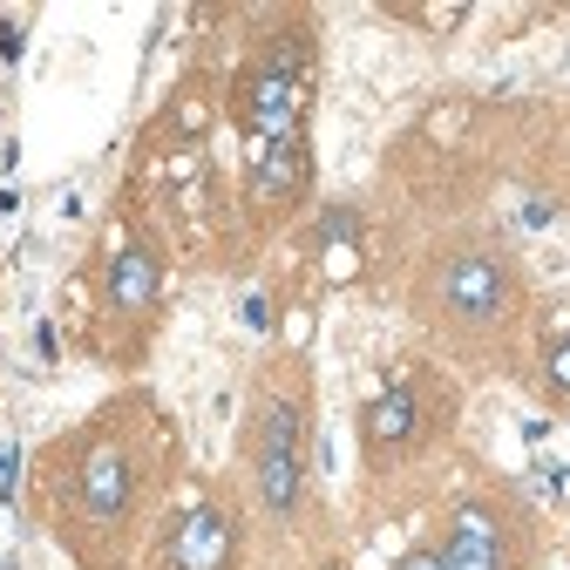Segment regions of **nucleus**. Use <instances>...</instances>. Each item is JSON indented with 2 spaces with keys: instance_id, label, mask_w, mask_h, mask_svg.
I'll list each match as a JSON object with an SVG mask.
<instances>
[{
  "instance_id": "obj_3",
  "label": "nucleus",
  "mask_w": 570,
  "mask_h": 570,
  "mask_svg": "<svg viewBox=\"0 0 570 570\" xmlns=\"http://www.w3.org/2000/svg\"><path fill=\"white\" fill-rule=\"evenodd\" d=\"M299 102H306V82H299V48H278L265 68H252V76H245V116H252V129H265V142L293 136Z\"/></svg>"
},
{
  "instance_id": "obj_12",
  "label": "nucleus",
  "mask_w": 570,
  "mask_h": 570,
  "mask_svg": "<svg viewBox=\"0 0 570 570\" xmlns=\"http://www.w3.org/2000/svg\"><path fill=\"white\" fill-rule=\"evenodd\" d=\"M401 570H442V550H414V557H401Z\"/></svg>"
},
{
  "instance_id": "obj_11",
  "label": "nucleus",
  "mask_w": 570,
  "mask_h": 570,
  "mask_svg": "<svg viewBox=\"0 0 570 570\" xmlns=\"http://www.w3.org/2000/svg\"><path fill=\"white\" fill-rule=\"evenodd\" d=\"M550 381H557V387H563V394H570V340H563V346H557V353H550Z\"/></svg>"
},
{
  "instance_id": "obj_5",
  "label": "nucleus",
  "mask_w": 570,
  "mask_h": 570,
  "mask_svg": "<svg viewBox=\"0 0 570 570\" xmlns=\"http://www.w3.org/2000/svg\"><path fill=\"white\" fill-rule=\"evenodd\" d=\"M442 570H503V530H495V510H482V503H462L455 510Z\"/></svg>"
},
{
  "instance_id": "obj_9",
  "label": "nucleus",
  "mask_w": 570,
  "mask_h": 570,
  "mask_svg": "<svg viewBox=\"0 0 570 570\" xmlns=\"http://www.w3.org/2000/svg\"><path fill=\"white\" fill-rule=\"evenodd\" d=\"M407 435H414V394L394 387V394H381V401L367 407V442H374V449H401Z\"/></svg>"
},
{
  "instance_id": "obj_7",
  "label": "nucleus",
  "mask_w": 570,
  "mask_h": 570,
  "mask_svg": "<svg viewBox=\"0 0 570 570\" xmlns=\"http://www.w3.org/2000/svg\"><path fill=\"white\" fill-rule=\"evenodd\" d=\"M252 184H258L265 197H293V190L306 184V150H299V129H293V136H278V142H265V150H258V170H252Z\"/></svg>"
},
{
  "instance_id": "obj_2",
  "label": "nucleus",
  "mask_w": 570,
  "mask_h": 570,
  "mask_svg": "<svg viewBox=\"0 0 570 570\" xmlns=\"http://www.w3.org/2000/svg\"><path fill=\"white\" fill-rule=\"evenodd\" d=\"M258 489L278 517H293L299 503V407L293 401H272L265 428H258Z\"/></svg>"
},
{
  "instance_id": "obj_6",
  "label": "nucleus",
  "mask_w": 570,
  "mask_h": 570,
  "mask_svg": "<svg viewBox=\"0 0 570 570\" xmlns=\"http://www.w3.org/2000/svg\"><path fill=\"white\" fill-rule=\"evenodd\" d=\"M122 503H129V462L116 449H96L82 462V510L109 523V517H122Z\"/></svg>"
},
{
  "instance_id": "obj_10",
  "label": "nucleus",
  "mask_w": 570,
  "mask_h": 570,
  "mask_svg": "<svg viewBox=\"0 0 570 570\" xmlns=\"http://www.w3.org/2000/svg\"><path fill=\"white\" fill-rule=\"evenodd\" d=\"M353 232H361V218H353V210H326V218H320V238H333V245H346Z\"/></svg>"
},
{
  "instance_id": "obj_4",
  "label": "nucleus",
  "mask_w": 570,
  "mask_h": 570,
  "mask_svg": "<svg viewBox=\"0 0 570 570\" xmlns=\"http://www.w3.org/2000/svg\"><path fill=\"white\" fill-rule=\"evenodd\" d=\"M170 563L177 570H225L232 563V523H225V510H210V503L184 510L177 530H170Z\"/></svg>"
},
{
  "instance_id": "obj_1",
  "label": "nucleus",
  "mask_w": 570,
  "mask_h": 570,
  "mask_svg": "<svg viewBox=\"0 0 570 570\" xmlns=\"http://www.w3.org/2000/svg\"><path fill=\"white\" fill-rule=\"evenodd\" d=\"M428 299H435L449 320H462V326H482V320H495L510 306V278H503V265H495L489 252H449L435 265V278H428Z\"/></svg>"
},
{
  "instance_id": "obj_13",
  "label": "nucleus",
  "mask_w": 570,
  "mask_h": 570,
  "mask_svg": "<svg viewBox=\"0 0 570 570\" xmlns=\"http://www.w3.org/2000/svg\"><path fill=\"white\" fill-rule=\"evenodd\" d=\"M326 570H340V563H326Z\"/></svg>"
},
{
  "instance_id": "obj_8",
  "label": "nucleus",
  "mask_w": 570,
  "mask_h": 570,
  "mask_svg": "<svg viewBox=\"0 0 570 570\" xmlns=\"http://www.w3.org/2000/svg\"><path fill=\"white\" fill-rule=\"evenodd\" d=\"M109 299L122 306V313H142L157 299V258L142 252V245H129L122 258H116V272H109Z\"/></svg>"
},
{
  "instance_id": "obj_14",
  "label": "nucleus",
  "mask_w": 570,
  "mask_h": 570,
  "mask_svg": "<svg viewBox=\"0 0 570 570\" xmlns=\"http://www.w3.org/2000/svg\"><path fill=\"white\" fill-rule=\"evenodd\" d=\"M0 570H8V563H0Z\"/></svg>"
}]
</instances>
